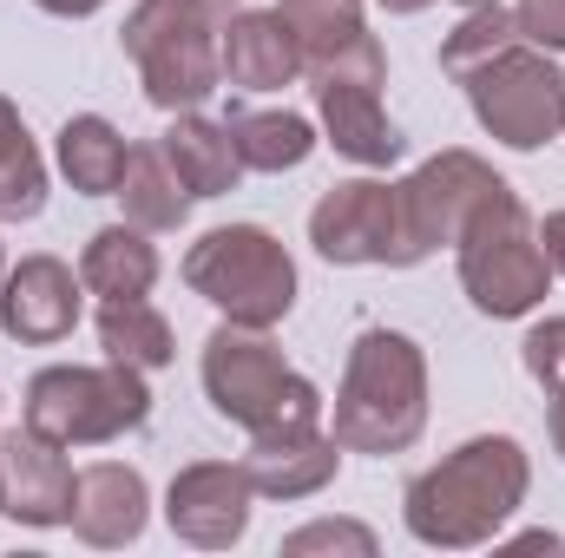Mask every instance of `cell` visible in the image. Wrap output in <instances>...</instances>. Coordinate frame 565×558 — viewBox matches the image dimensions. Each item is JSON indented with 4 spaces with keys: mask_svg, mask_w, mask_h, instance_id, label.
I'll list each match as a JSON object with an SVG mask.
<instances>
[{
    "mask_svg": "<svg viewBox=\"0 0 565 558\" xmlns=\"http://www.w3.org/2000/svg\"><path fill=\"white\" fill-rule=\"evenodd\" d=\"M526 486H533L526 447L513 433H480V440L454 447L440 466L408 480L402 513H408V533L422 546L467 552V546H487L526 506Z\"/></svg>",
    "mask_w": 565,
    "mask_h": 558,
    "instance_id": "obj_1",
    "label": "cell"
},
{
    "mask_svg": "<svg viewBox=\"0 0 565 558\" xmlns=\"http://www.w3.org/2000/svg\"><path fill=\"white\" fill-rule=\"evenodd\" d=\"M427 427V355L402 329H362L335 388L342 453H408Z\"/></svg>",
    "mask_w": 565,
    "mask_h": 558,
    "instance_id": "obj_2",
    "label": "cell"
},
{
    "mask_svg": "<svg viewBox=\"0 0 565 558\" xmlns=\"http://www.w3.org/2000/svg\"><path fill=\"white\" fill-rule=\"evenodd\" d=\"M204 395L211 408L244 427L250 440L264 433H302V427H322V395L309 375H296L282 362V348L264 329H244V322H224L211 329L204 342Z\"/></svg>",
    "mask_w": 565,
    "mask_h": 558,
    "instance_id": "obj_3",
    "label": "cell"
},
{
    "mask_svg": "<svg viewBox=\"0 0 565 558\" xmlns=\"http://www.w3.org/2000/svg\"><path fill=\"white\" fill-rule=\"evenodd\" d=\"M224 20L231 0H139L126 20V53L158 112H191L224 79Z\"/></svg>",
    "mask_w": 565,
    "mask_h": 558,
    "instance_id": "obj_4",
    "label": "cell"
},
{
    "mask_svg": "<svg viewBox=\"0 0 565 558\" xmlns=\"http://www.w3.org/2000/svg\"><path fill=\"white\" fill-rule=\"evenodd\" d=\"M454 257H460L467 302L480 315H493V322L533 315L546 302V289H553V264L540 250V224H533V211L520 204L513 184H500V191L480 197V211L454 237Z\"/></svg>",
    "mask_w": 565,
    "mask_h": 558,
    "instance_id": "obj_5",
    "label": "cell"
},
{
    "mask_svg": "<svg viewBox=\"0 0 565 558\" xmlns=\"http://www.w3.org/2000/svg\"><path fill=\"white\" fill-rule=\"evenodd\" d=\"M184 282L211 309H224V322H244V329H277L296 309V264L264 224L204 230L184 250Z\"/></svg>",
    "mask_w": 565,
    "mask_h": 558,
    "instance_id": "obj_6",
    "label": "cell"
},
{
    "mask_svg": "<svg viewBox=\"0 0 565 558\" xmlns=\"http://www.w3.org/2000/svg\"><path fill=\"white\" fill-rule=\"evenodd\" d=\"M145 420H151V388H145V368H126V362H99V368L66 362L26 382V427L60 447H106Z\"/></svg>",
    "mask_w": 565,
    "mask_h": 558,
    "instance_id": "obj_7",
    "label": "cell"
},
{
    "mask_svg": "<svg viewBox=\"0 0 565 558\" xmlns=\"http://www.w3.org/2000/svg\"><path fill=\"white\" fill-rule=\"evenodd\" d=\"M460 86H467L473 119L513 151H540L565 132V73L553 53H540L526 40L507 46L500 60L473 66Z\"/></svg>",
    "mask_w": 565,
    "mask_h": 558,
    "instance_id": "obj_8",
    "label": "cell"
},
{
    "mask_svg": "<svg viewBox=\"0 0 565 558\" xmlns=\"http://www.w3.org/2000/svg\"><path fill=\"white\" fill-rule=\"evenodd\" d=\"M382 79H388V60H382L375 33L362 46H349L342 60L309 66V93H316L322 132H329V144L342 158H355V164H395L402 158V132L382 112Z\"/></svg>",
    "mask_w": 565,
    "mask_h": 558,
    "instance_id": "obj_9",
    "label": "cell"
},
{
    "mask_svg": "<svg viewBox=\"0 0 565 558\" xmlns=\"http://www.w3.org/2000/svg\"><path fill=\"white\" fill-rule=\"evenodd\" d=\"M309 244L329 264H382V270H415L408 250V217H402V184L382 178H349L316 197L309 211Z\"/></svg>",
    "mask_w": 565,
    "mask_h": 558,
    "instance_id": "obj_10",
    "label": "cell"
},
{
    "mask_svg": "<svg viewBox=\"0 0 565 558\" xmlns=\"http://www.w3.org/2000/svg\"><path fill=\"white\" fill-rule=\"evenodd\" d=\"M507 178L487 164V158H473V151H434L415 178H402V217H408V250H415V264L434 257V250H447L460 230H467V217L480 211V197L487 191H500Z\"/></svg>",
    "mask_w": 565,
    "mask_h": 558,
    "instance_id": "obj_11",
    "label": "cell"
},
{
    "mask_svg": "<svg viewBox=\"0 0 565 558\" xmlns=\"http://www.w3.org/2000/svg\"><path fill=\"white\" fill-rule=\"evenodd\" d=\"M250 500H257V486H250L244 466H231V460H191L171 480V493H164V519H171V533L184 546L224 552V546H237L250 533Z\"/></svg>",
    "mask_w": 565,
    "mask_h": 558,
    "instance_id": "obj_12",
    "label": "cell"
},
{
    "mask_svg": "<svg viewBox=\"0 0 565 558\" xmlns=\"http://www.w3.org/2000/svg\"><path fill=\"white\" fill-rule=\"evenodd\" d=\"M73 493H79V473H73L60 440H46L33 427L0 433V513L7 519H20V526H73Z\"/></svg>",
    "mask_w": 565,
    "mask_h": 558,
    "instance_id": "obj_13",
    "label": "cell"
},
{
    "mask_svg": "<svg viewBox=\"0 0 565 558\" xmlns=\"http://www.w3.org/2000/svg\"><path fill=\"white\" fill-rule=\"evenodd\" d=\"M79 289L86 282L73 277L60 257H20L7 282H0V329L13 342H66L73 322H79Z\"/></svg>",
    "mask_w": 565,
    "mask_h": 558,
    "instance_id": "obj_14",
    "label": "cell"
},
{
    "mask_svg": "<svg viewBox=\"0 0 565 558\" xmlns=\"http://www.w3.org/2000/svg\"><path fill=\"white\" fill-rule=\"evenodd\" d=\"M151 519V493H145L139 466H119V460H99L79 473V493H73V533L99 552L113 546H132Z\"/></svg>",
    "mask_w": 565,
    "mask_h": 558,
    "instance_id": "obj_15",
    "label": "cell"
},
{
    "mask_svg": "<svg viewBox=\"0 0 565 558\" xmlns=\"http://www.w3.org/2000/svg\"><path fill=\"white\" fill-rule=\"evenodd\" d=\"M302 73V46L277 7H244L224 20V79L244 93H282Z\"/></svg>",
    "mask_w": 565,
    "mask_h": 558,
    "instance_id": "obj_16",
    "label": "cell"
},
{
    "mask_svg": "<svg viewBox=\"0 0 565 558\" xmlns=\"http://www.w3.org/2000/svg\"><path fill=\"white\" fill-rule=\"evenodd\" d=\"M335 460H342L335 433L302 427V433H264V440H250L244 473H250V486L264 500H309V493H322L335 480Z\"/></svg>",
    "mask_w": 565,
    "mask_h": 558,
    "instance_id": "obj_17",
    "label": "cell"
},
{
    "mask_svg": "<svg viewBox=\"0 0 565 558\" xmlns=\"http://www.w3.org/2000/svg\"><path fill=\"white\" fill-rule=\"evenodd\" d=\"M158 144H164V158H171V171L184 178L191 197H224V191H237V178H244V158H237V144H231V126H217V119L178 112L171 132Z\"/></svg>",
    "mask_w": 565,
    "mask_h": 558,
    "instance_id": "obj_18",
    "label": "cell"
},
{
    "mask_svg": "<svg viewBox=\"0 0 565 558\" xmlns=\"http://www.w3.org/2000/svg\"><path fill=\"white\" fill-rule=\"evenodd\" d=\"M79 282H86L99 302L151 296V282H158V250L145 244L139 224H106V230H93V244H86V257H79Z\"/></svg>",
    "mask_w": 565,
    "mask_h": 558,
    "instance_id": "obj_19",
    "label": "cell"
},
{
    "mask_svg": "<svg viewBox=\"0 0 565 558\" xmlns=\"http://www.w3.org/2000/svg\"><path fill=\"white\" fill-rule=\"evenodd\" d=\"M113 197L126 204V224H139V230H178V224L191 217V191H184V178L171 171L164 144H132L126 178H119Z\"/></svg>",
    "mask_w": 565,
    "mask_h": 558,
    "instance_id": "obj_20",
    "label": "cell"
},
{
    "mask_svg": "<svg viewBox=\"0 0 565 558\" xmlns=\"http://www.w3.org/2000/svg\"><path fill=\"white\" fill-rule=\"evenodd\" d=\"M126 158H132V144L119 139V126L99 119V112H79V119L60 126V171L86 197H113L119 178H126Z\"/></svg>",
    "mask_w": 565,
    "mask_h": 558,
    "instance_id": "obj_21",
    "label": "cell"
},
{
    "mask_svg": "<svg viewBox=\"0 0 565 558\" xmlns=\"http://www.w3.org/2000/svg\"><path fill=\"white\" fill-rule=\"evenodd\" d=\"M224 126H231V144H237L244 171H296L316 151V126L302 112H250V106H231Z\"/></svg>",
    "mask_w": 565,
    "mask_h": 558,
    "instance_id": "obj_22",
    "label": "cell"
},
{
    "mask_svg": "<svg viewBox=\"0 0 565 558\" xmlns=\"http://www.w3.org/2000/svg\"><path fill=\"white\" fill-rule=\"evenodd\" d=\"M277 13H282V26L296 33V46H302V73L329 66V60H342L349 46L369 40L362 0H277Z\"/></svg>",
    "mask_w": 565,
    "mask_h": 558,
    "instance_id": "obj_23",
    "label": "cell"
},
{
    "mask_svg": "<svg viewBox=\"0 0 565 558\" xmlns=\"http://www.w3.org/2000/svg\"><path fill=\"white\" fill-rule=\"evenodd\" d=\"M99 348H106V362H126V368H145V375L178 355L171 322L145 296H132V302H99Z\"/></svg>",
    "mask_w": 565,
    "mask_h": 558,
    "instance_id": "obj_24",
    "label": "cell"
},
{
    "mask_svg": "<svg viewBox=\"0 0 565 558\" xmlns=\"http://www.w3.org/2000/svg\"><path fill=\"white\" fill-rule=\"evenodd\" d=\"M46 211V158L26 132V119L0 99V224Z\"/></svg>",
    "mask_w": 565,
    "mask_h": 558,
    "instance_id": "obj_25",
    "label": "cell"
},
{
    "mask_svg": "<svg viewBox=\"0 0 565 558\" xmlns=\"http://www.w3.org/2000/svg\"><path fill=\"white\" fill-rule=\"evenodd\" d=\"M507 46H520V20H513V7L487 0V7H467V20L440 40V66H447L454 79H467L473 66L500 60Z\"/></svg>",
    "mask_w": 565,
    "mask_h": 558,
    "instance_id": "obj_26",
    "label": "cell"
},
{
    "mask_svg": "<svg viewBox=\"0 0 565 558\" xmlns=\"http://www.w3.org/2000/svg\"><path fill=\"white\" fill-rule=\"evenodd\" d=\"M316 552H349V558H375V533L362 519H316L302 533L282 539V558H316Z\"/></svg>",
    "mask_w": 565,
    "mask_h": 558,
    "instance_id": "obj_27",
    "label": "cell"
},
{
    "mask_svg": "<svg viewBox=\"0 0 565 558\" xmlns=\"http://www.w3.org/2000/svg\"><path fill=\"white\" fill-rule=\"evenodd\" d=\"M520 355H526V375H533L546 395H565V315H546V322L520 342Z\"/></svg>",
    "mask_w": 565,
    "mask_h": 558,
    "instance_id": "obj_28",
    "label": "cell"
},
{
    "mask_svg": "<svg viewBox=\"0 0 565 558\" xmlns=\"http://www.w3.org/2000/svg\"><path fill=\"white\" fill-rule=\"evenodd\" d=\"M513 20H520V40H526V46L565 53V0H520Z\"/></svg>",
    "mask_w": 565,
    "mask_h": 558,
    "instance_id": "obj_29",
    "label": "cell"
},
{
    "mask_svg": "<svg viewBox=\"0 0 565 558\" xmlns=\"http://www.w3.org/2000/svg\"><path fill=\"white\" fill-rule=\"evenodd\" d=\"M540 250H546L553 277H565V211H553V217L540 224Z\"/></svg>",
    "mask_w": 565,
    "mask_h": 558,
    "instance_id": "obj_30",
    "label": "cell"
},
{
    "mask_svg": "<svg viewBox=\"0 0 565 558\" xmlns=\"http://www.w3.org/2000/svg\"><path fill=\"white\" fill-rule=\"evenodd\" d=\"M33 7H46V13H60V20H86V13H99L106 0H33Z\"/></svg>",
    "mask_w": 565,
    "mask_h": 558,
    "instance_id": "obj_31",
    "label": "cell"
},
{
    "mask_svg": "<svg viewBox=\"0 0 565 558\" xmlns=\"http://www.w3.org/2000/svg\"><path fill=\"white\" fill-rule=\"evenodd\" d=\"M553 447H559V460H565V395H553Z\"/></svg>",
    "mask_w": 565,
    "mask_h": 558,
    "instance_id": "obj_32",
    "label": "cell"
},
{
    "mask_svg": "<svg viewBox=\"0 0 565 558\" xmlns=\"http://www.w3.org/2000/svg\"><path fill=\"white\" fill-rule=\"evenodd\" d=\"M375 7H388V13H422L427 0H375Z\"/></svg>",
    "mask_w": 565,
    "mask_h": 558,
    "instance_id": "obj_33",
    "label": "cell"
},
{
    "mask_svg": "<svg viewBox=\"0 0 565 558\" xmlns=\"http://www.w3.org/2000/svg\"><path fill=\"white\" fill-rule=\"evenodd\" d=\"M0 282H7V250H0Z\"/></svg>",
    "mask_w": 565,
    "mask_h": 558,
    "instance_id": "obj_34",
    "label": "cell"
},
{
    "mask_svg": "<svg viewBox=\"0 0 565 558\" xmlns=\"http://www.w3.org/2000/svg\"><path fill=\"white\" fill-rule=\"evenodd\" d=\"M460 7H487V0H460Z\"/></svg>",
    "mask_w": 565,
    "mask_h": 558,
    "instance_id": "obj_35",
    "label": "cell"
}]
</instances>
